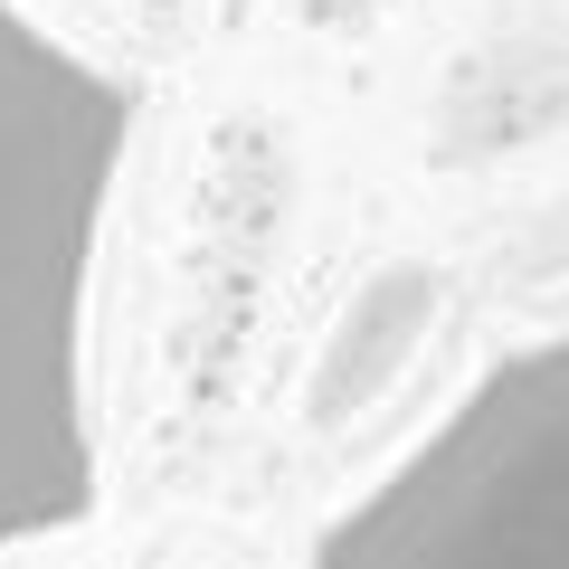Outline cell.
I'll return each instance as SVG.
<instances>
[{
	"label": "cell",
	"instance_id": "6da1fadb",
	"mask_svg": "<svg viewBox=\"0 0 569 569\" xmlns=\"http://www.w3.org/2000/svg\"><path fill=\"white\" fill-rule=\"evenodd\" d=\"M133 86L0 0V560L96 512V257Z\"/></svg>",
	"mask_w": 569,
	"mask_h": 569
},
{
	"label": "cell",
	"instance_id": "7a4b0ae2",
	"mask_svg": "<svg viewBox=\"0 0 569 569\" xmlns=\"http://www.w3.org/2000/svg\"><path fill=\"white\" fill-rule=\"evenodd\" d=\"M305 569H569V332L503 351L447 399L323 522Z\"/></svg>",
	"mask_w": 569,
	"mask_h": 569
}]
</instances>
